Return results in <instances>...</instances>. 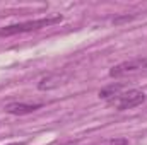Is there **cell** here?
<instances>
[{"label":"cell","mask_w":147,"mask_h":145,"mask_svg":"<svg viewBox=\"0 0 147 145\" xmlns=\"http://www.w3.org/2000/svg\"><path fill=\"white\" fill-rule=\"evenodd\" d=\"M43 104H26V103H10L5 106V113L9 114H29V113H34L36 109H39Z\"/></svg>","instance_id":"cell-5"},{"label":"cell","mask_w":147,"mask_h":145,"mask_svg":"<svg viewBox=\"0 0 147 145\" xmlns=\"http://www.w3.org/2000/svg\"><path fill=\"white\" fill-rule=\"evenodd\" d=\"M7 145H26L24 142H12V144H7Z\"/></svg>","instance_id":"cell-8"},{"label":"cell","mask_w":147,"mask_h":145,"mask_svg":"<svg viewBox=\"0 0 147 145\" xmlns=\"http://www.w3.org/2000/svg\"><path fill=\"white\" fill-rule=\"evenodd\" d=\"M65 80H67V77H63L60 73H50V75H46L39 80L38 89L39 91H50V89H55V87L65 84Z\"/></svg>","instance_id":"cell-4"},{"label":"cell","mask_w":147,"mask_h":145,"mask_svg":"<svg viewBox=\"0 0 147 145\" xmlns=\"http://www.w3.org/2000/svg\"><path fill=\"white\" fill-rule=\"evenodd\" d=\"M62 15H50V17H43L36 21H26V22H19V24H12V26H5L0 29V36H12V34H21V33H29V31H38L41 28H48L53 24L62 22Z\"/></svg>","instance_id":"cell-1"},{"label":"cell","mask_w":147,"mask_h":145,"mask_svg":"<svg viewBox=\"0 0 147 145\" xmlns=\"http://www.w3.org/2000/svg\"><path fill=\"white\" fill-rule=\"evenodd\" d=\"M142 103H146V94L142 91H137V89H130L127 92H121L118 94L115 99H111L110 104L118 111H125V109H132L140 106Z\"/></svg>","instance_id":"cell-2"},{"label":"cell","mask_w":147,"mask_h":145,"mask_svg":"<svg viewBox=\"0 0 147 145\" xmlns=\"http://www.w3.org/2000/svg\"><path fill=\"white\" fill-rule=\"evenodd\" d=\"M147 68V58H134V60H127V62H121L118 65H115L110 70V77H125V75H132V73H137L140 70H146Z\"/></svg>","instance_id":"cell-3"},{"label":"cell","mask_w":147,"mask_h":145,"mask_svg":"<svg viewBox=\"0 0 147 145\" xmlns=\"http://www.w3.org/2000/svg\"><path fill=\"white\" fill-rule=\"evenodd\" d=\"M96 145H128L127 138H110V140H105V142H99Z\"/></svg>","instance_id":"cell-7"},{"label":"cell","mask_w":147,"mask_h":145,"mask_svg":"<svg viewBox=\"0 0 147 145\" xmlns=\"http://www.w3.org/2000/svg\"><path fill=\"white\" fill-rule=\"evenodd\" d=\"M121 89H123V85L121 84H113V85H108V87H105V89H101L99 91V97L101 99H115L118 94H121Z\"/></svg>","instance_id":"cell-6"}]
</instances>
